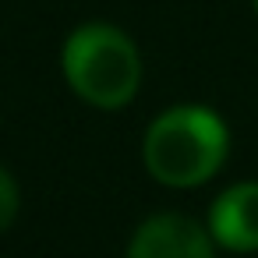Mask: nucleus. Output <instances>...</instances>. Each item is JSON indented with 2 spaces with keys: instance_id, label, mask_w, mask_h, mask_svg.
Listing matches in <instances>:
<instances>
[{
  "instance_id": "3",
  "label": "nucleus",
  "mask_w": 258,
  "mask_h": 258,
  "mask_svg": "<svg viewBox=\"0 0 258 258\" xmlns=\"http://www.w3.org/2000/svg\"><path fill=\"white\" fill-rule=\"evenodd\" d=\"M127 258H216V240L191 216L159 212L131 233Z\"/></svg>"
},
{
  "instance_id": "2",
  "label": "nucleus",
  "mask_w": 258,
  "mask_h": 258,
  "mask_svg": "<svg viewBox=\"0 0 258 258\" xmlns=\"http://www.w3.org/2000/svg\"><path fill=\"white\" fill-rule=\"evenodd\" d=\"M64 78L78 99L96 110H120L138 96L142 57L127 32L106 22L78 25L60 53Z\"/></svg>"
},
{
  "instance_id": "1",
  "label": "nucleus",
  "mask_w": 258,
  "mask_h": 258,
  "mask_svg": "<svg viewBox=\"0 0 258 258\" xmlns=\"http://www.w3.org/2000/svg\"><path fill=\"white\" fill-rule=\"evenodd\" d=\"M230 149V131L223 117L209 106H170L159 113L142 142V159L152 180L166 187H198L212 180Z\"/></svg>"
},
{
  "instance_id": "5",
  "label": "nucleus",
  "mask_w": 258,
  "mask_h": 258,
  "mask_svg": "<svg viewBox=\"0 0 258 258\" xmlns=\"http://www.w3.org/2000/svg\"><path fill=\"white\" fill-rule=\"evenodd\" d=\"M18 202H22V195H18V184H15V177L0 166V233H4L11 223H15V216H18Z\"/></svg>"
},
{
  "instance_id": "4",
  "label": "nucleus",
  "mask_w": 258,
  "mask_h": 258,
  "mask_svg": "<svg viewBox=\"0 0 258 258\" xmlns=\"http://www.w3.org/2000/svg\"><path fill=\"white\" fill-rule=\"evenodd\" d=\"M209 233L233 254L258 251V180H240L216 195L209 209Z\"/></svg>"
},
{
  "instance_id": "6",
  "label": "nucleus",
  "mask_w": 258,
  "mask_h": 258,
  "mask_svg": "<svg viewBox=\"0 0 258 258\" xmlns=\"http://www.w3.org/2000/svg\"><path fill=\"white\" fill-rule=\"evenodd\" d=\"M251 4H254V11H258V0H251Z\"/></svg>"
}]
</instances>
